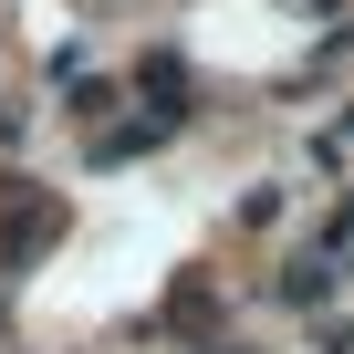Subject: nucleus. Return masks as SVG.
Here are the masks:
<instances>
[{"instance_id": "1", "label": "nucleus", "mask_w": 354, "mask_h": 354, "mask_svg": "<svg viewBox=\"0 0 354 354\" xmlns=\"http://www.w3.org/2000/svg\"><path fill=\"white\" fill-rule=\"evenodd\" d=\"M323 292H333V261H292L281 271V302H323Z\"/></svg>"}]
</instances>
